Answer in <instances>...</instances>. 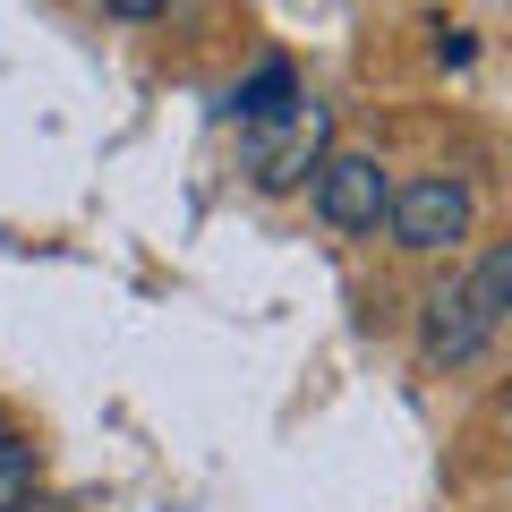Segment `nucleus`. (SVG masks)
Here are the masks:
<instances>
[{
	"mask_svg": "<svg viewBox=\"0 0 512 512\" xmlns=\"http://www.w3.org/2000/svg\"><path fill=\"white\" fill-rule=\"evenodd\" d=\"M419 342H427V359L470 367L478 350L495 342V316L478 308V291H470V282H444V291L427 299V316H419Z\"/></svg>",
	"mask_w": 512,
	"mask_h": 512,
	"instance_id": "20e7f679",
	"label": "nucleus"
},
{
	"mask_svg": "<svg viewBox=\"0 0 512 512\" xmlns=\"http://www.w3.org/2000/svg\"><path fill=\"white\" fill-rule=\"evenodd\" d=\"M0 512H60V495H43L26 470H9L0 478Z\"/></svg>",
	"mask_w": 512,
	"mask_h": 512,
	"instance_id": "0eeeda50",
	"label": "nucleus"
},
{
	"mask_svg": "<svg viewBox=\"0 0 512 512\" xmlns=\"http://www.w3.org/2000/svg\"><path fill=\"white\" fill-rule=\"evenodd\" d=\"M9 470H26V444L9 436V419H0V478H9Z\"/></svg>",
	"mask_w": 512,
	"mask_h": 512,
	"instance_id": "1a4fd4ad",
	"label": "nucleus"
},
{
	"mask_svg": "<svg viewBox=\"0 0 512 512\" xmlns=\"http://www.w3.org/2000/svg\"><path fill=\"white\" fill-rule=\"evenodd\" d=\"M325 154H333V111H325V103H299L291 120H274V128H256V137H248V171H256L265 197L308 188Z\"/></svg>",
	"mask_w": 512,
	"mask_h": 512,
	"instance_id": "f03ea898",
	"label": "nucleus"
},
{
	"mask_svg": "<svg viewBox=\"0 0 512 512\" xmlns=\"http://www.w3.org/2000/svg\"><path fill=\"white\" fill-rule=\"evenodd\" d=\"M299 103H308V94H299V69H291V60H265V69L231 94V120L239 128H274V120H291Z\"/></svg>",
	"mask_w": 512,
	"mask_h": 512,
	"instance_id": "39448f33",
	"label": "nucleus"
},
{
	"mask_svg": "<svg viewBox=\"0 0 512 512\" xmlns=\"http://www.w3.org/2000/svg\"><path fill=\"white\" fill-rule=\"evenodd\" d=\"M470 222H478V197L461 180H444V171L402 180L393 205H384V231H393V248H410V256H436V248H453V239H470Z\"/></svg>",
	"mask_w": 512,
	"mask_h": 512,
	"instance_id": "f257e3e1",
	"label": "nucleus"
},
{
	"mask_svg": "<svg viewBox=\"0 0 512 512\" xmlns=\"http://www.w3.org/2000/svg\"><path fill=\"white\" fill-rule=\"evenodd\" d=\"M461 282H470V291H478V308H487L495 325H504V316H512V239H495V248L478 256V265H470Z\"/></svg>",
	"mask_w": 512,
	"mask_h": 512,
	"instance_id": "423d86ee",
	"label": "nucleus"
},
{
	"mask_svg": "<svg viewBox=\"0 0 512 512\" xmlns=\"http://www.w3.org/2000/svg\"><path fill=\"white\" fill-rule=\"evenodd\" d=\"M504 427H512V393H504Z\"/></svg>",
	"mask_w": 512,
	"mask_h": 512,
	"instance_id": "9d476101",
	"label": "nucleus"
},
{
	"mask_svg": "<svg viewBox=\"0 0 512 512\" xmlns=\"http://www.w3.org/2000/svg\"><path fill=\"white\" fill-rule=\"evenodd\" d=\"M94 9H111V18H163L171 0H94Z\"/></svg>",
	"mask_w": 512,
	"mask_h": 512,
	"instance_id": "6e6552de",
	"label": "nucleus"
},
{
	"mask_svg": "<svg viewBox=\"0 0 512 512\" xmlns=\"http://www.w3.org/2000/svg\"><path fill=\"white\" fill-rule=\"evenodd\" d=\"M384 205H393V171H384L376 154H325V163H316V214H325L333 231L367 239L384 222Z\"/></svg>",
	"mask_w": 512,
	"mask_h": 512,
	"instance_id": "7ed1b4c3",
	"label": "nucleus"
}]
</instances>
